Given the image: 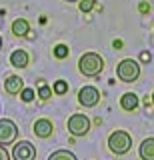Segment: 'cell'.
<instances>
[{
  "mask_svg": "<svg viewBox=\"0 0 154 160\" xmlns=\"http://www.w3.org/2000/svg\"><path fill=\"white\" fill-rule=\"evenodd\" d=\"M78 70H80L82 76L94 78L104 70V58L96 52H86L78 58Z\"/></svg>",
  "mask_w": 154,
  "mask_h": 160,
  "instance_id": "obj_1",
  "label": "cell"
},
{
  "mask_svg": "<svg viewBox=\"0 0 154 160\" xmlns=\"http://www.w3.org/2000/svg\"><path fill=\"white\" fill-rule=\"evenodd\" d=\"M108 148H110L112 154L116 156H124V154L130 152L132 148V136L126 130H114V132L108 136Z\"/></svg>",
  "mask_w": 154,
  "mask_h": 160,
  "instance_id": "obj_2",
  "label": "cell"
},
{
  "mask_svg": "<svg viewBox=\"0 0 154 160\" xmlns=\"http://www.w3.org/2000/svg\"><path fill=\"white\" fill-rule=\"evenodd\" d=\"M116 76H118L120 82H126V84L136 82V80L140 78V64H138L136 60H132V58L120 60L118 66H116Z\"/></svg>",
  "mask_w": 154,
  "mask_h": 160,
  "instance_id": "obj_3",
  "label": "cell"
},
{
  "mask_svg": "<svg viewBox=\"0 0 154 160\" xmlns=\"http://www.w3.org/2000/svg\"><path fill=\"white\" fill-rule=\"evenodd\" d=\"M66 128L72 136H86L88 130H90V118L86 114H72L66 122Z\"/></svg>",
  "mask_w": 154,
  "mask_h": 160,
  "instance_id": "obj_4",
  "label": "cell"
},
{
  "mask_svg": "<svg viewBox=\"0 0 154 160\" xmlns=\"http://www.w3.org/2000/svg\"><path fill=\"white\" fill-rule=\"evenodd\" d=\"M18 138V126L10 118H0V146H10Z\"/></svg>",
  "mask_w": 154,
  "mask_h": 160,
  "instance_id": "obj_5",
  "label": "cell"
},
{
  "mask_svg": "<svg viewBox=\"0 0 154 160\" xmlns=\"http://www.w3.org/2000/svg\"><path fill=\"white\" fill-rule=\"evenodd\" d=\"M78 102L84 108H94L100 102V90L96 86H84L78 90Z\"/></svg>",
  "mask_w": 154,
  "mask_h": 160,
  "instance_id": "obj_6",
  "label": "cell"
},
{
  "mask_svg": "<svg viewBox=\"0 0 154 160\" xmlns=\"http://www.w3.org/2000/svg\"><path fill=\"white\" fill-rule=\"evenodd\" d=\"M12 158L14 160H34L36 158V148L28 140H20L12 148Z\"/></svg>",
  "mask_w": 154,
  "mask_h": 160,
  "instance_id": "obj_7",
  "label": "cell"
},
{
  "mask_svg": "<svg viewBox=\"0 0 154 160\" xmlns=\"http://www.w3.org/2000/svg\"><path fill=\"white\" fill-rule=\"evenodd\" d=\"M32 132L36 134L38 138H50L52 132H54L52 120H48V118H38L36 122H34V126H32Z\"/></svg>",
  "mask_w": 154,
  "mask_h": 160,
  "instance_id": "obj_8",
  "label": "cell"
},
{
  "mask_svg": "<svg viewBox=\"0 0 154 160\" xmlns=\"http://www.w3.org/2000/svg\"><path fill=\"white\" fill-rule=\"evenodd\" d=\"M4 90H6L10 96H16L24 90V80L18 76V74H10L6 80H4Z\"/></svg>",
  "mask_w": 154,
  "mask_h": 160,
  "instance_id": "obj_9",
  "label": "cell"
},
{
  "mask_svg": "<svg viewBox=\"0 0 154 160\" xmlns=\"http://www.w3.org/2000/svg\"><path fill=\"white\" fill-rule=\"evenodd\" d=\"M28 62H30V56H28L26 50H22V48L12 50V54H10V64H12L14 68H26Z\"/></svg>",
  "mask_w": 154,
  "mask_h": 160,
  "instance_id": "obj_10",
  "label": "cell"
},
{
  "mask_svg": "<svg viewBox=\"0 0 154 160\" xmlns=\"http://www.w3.org/2000/svg\"><path fill=\"white\" fill-rule=\"evenodd\" d=\"M10 28H12V34H14V36H18V38H24V36L30 34V24H28L26 18H16L12 22Z\"/></svg>",
  "mask_w": 154,
  "mask_h": 160,
  "instance_id": "obj_11",
  "label": "cell"
},
{
  "mask_svg": "<svg viewBox=\"0 0 154 160\" xmlns=\"http://www.w3.org/2000/svg\"><path fill=\"white\" fill-rule=\"evenodd\" d=\"M138 96L134 92H124L122 94V98H120V106L122 110H126V112H134V110L138 108Z\"/></svg>",
  "mask_w": 154,
  "mask_h": 160,
  "instance_id": "obj_12",
  "label": "cell"
},
{
  "mask_svg": "<svg viewBox=\"0 0 154 160\" xmlns=\"http://www.w3.org/2000/svg\"><path fill=\"white\" fill-rule=\"evenodd\" d=\"M138 156L142 160H154V138L142 140L140 148H138Z\"/></svg>",
  "mask_w": 154,
  "mask_h": 160,
  "instance_id": "obj_13",
  "label": "cell"
},
{
  "mask_svg": "<svg viewBox=\"0 0 154 160\" xmlns=\"http://www.w3.org/2000/svg\"><path fill=\"white\" fill-rule=\"evenodd\" d=\"M48 160H78L70 150H56V152H52Z\"/></svg>",
  "mask_w": 154,
  "mask_h": 160,
  "instance_id": "obj_14",
  "label": "cell"
},
{
  "mask_svg": "<svg viewBox=\"0 0 154 160\" xmlns=\"http://www.w3.org/2000/svg\"><path fill=\"white\" fill-rule=\"evenodd\" d=\"M52 54H54L58 60H64V58H68L70 50H68L66 44H56V46H54V50H52Z\"/></svg>",
  "mask_w": 154,
  "mask_h": 160,
  "instance_id": "obj_15",
  "label": "cell"
},
{
  "mask_svg": "<svg viewBox=\"0 0 154 160\" xmlns=\"http://www.w3.org/2000/svg\"><path fill=\"white\" fill-rule=\"evenodd\" d=\"M52 92L58 94V96L66 94V92H68V82H66V80H56V82L52 84Z\"/></svg>",
  "mask_w": 154,
  "mask_h": 160,
  "instance_id": "obj_16",
  "label": "cell"
},
{
  "mask_svg": "<svg viewBox=\"0 0 154 160\" xmlns=\"http://www.w3.org/2000/svg\"><path fill=\"white\" fill-rule=\"evenodd\" d=\"M38 96H40L42 100H48L52 96V88L46 86V84H40V86H38Z\"/></svg>",
  "mask_w": 154,
  "mask_h": 160,
  "instance_id": "obj_17",
  "label": "cell"
},
{
  "mask_svg": "<svg viewBox=\"0 0 154 160\" xmlns=\"http://www.w3.org/2000/svg\"><path fill=\"white\" fill-rule=\"evenodd\" d=\"M34 96H36V94H34L32 88H24L22 92H20V100H22V102H32Z\"/></svg>",
  "mask_w": 154,
  "mask_h": 160,
  "instance_id": "obj_18",
  "label": "cell"
},
{
  "mask_svg": "<svg viewBox=\"0 0 154 160\" xmlns=\"http://www.w3.org/2000/svg\"><path fill=\"white\" fill-rule=\"evenodd\" d=\"M78 8L80 12H90L94 8V0H78Z\"/></svg>",
  "mask_w": 154,
  "mask_h": 160,
  "instance_id": "obj_19",
  "label": "cell"
},
{
  "mask_svg": "<svg viewBox=\"0 0 154 160\" xmlns=\"http://www.w3.org/2000/svg\"><path fill=\"white\" fill-rule=\"evenodd\" d=\"M0 160H10V152L6 150V146H0Z\"/></svg>",
  "mask_w": 154,
  "mask_h": 160,
  "instance_id": "obj_20",
  "label": "cell"
},
{
  "mask_svg": "<svg viewBox=\"0 0 154 160\" xmlns=\"http://www.w3.org/2000/svg\"><path fill=\"white\" fill-rule=\"evenodd\" d=\"M138 10H140L142 14L150 12V4H148V2H140V4H138Z\"/></svg>",
  "mask_w": 154,
  "mask_h": 160,
  "instance_id": "obj_21",
  "label": "cell"
},
{
  "mask_svg": "<svg viewBox=\"0 0 154 160\" xmlns=\"http://www.w3.org/2000/svg\"><path fill=\"white\" fill-rule=\"evenodd\" d=\"M140 60H142V62H150V60H152L150 52H142V54H140Z\"/></svg>",
  "mask_w": 154,
  "mask_h": 160,
  "instance_id": "obj_22",
  "label": "cell"
},
{
  "mask_svg": "<svg viewBox=\"0 0 154 160\" xmlns=\"http://www.w3.org/2000/svg\"><path fill=\"white\" fill-rule=\"evenodd\" d=\"M0 50H2V34H0Z\"/></svg>",
  "mask_w": 154,
  "mask_h": 160,
  "instance_id": "obj_23",
  "label": "cell"
},
{
  "mask_svg": "<svg viewBox=\"0 0 154 160\" xmlns=\"http://www.w3.org/2000/svg\"><path fill=\"white\" fill-rule=\"evenodd\" d=\"M64 2H78V0H64Z\"/></svg>",
  "mask_w": 154,
  "mask_h": 160,
  "instance_id": "obj_24",
  "label": "cell"
},
{
  "mask_svg": "<svg viewBox=\"0 0 154 160\" xmlns=\"http://www.w3.org/2000/svg\"><path fill=\"white\" fill-rule=\"evenodd\" d=\"M150 100H152V104H154V92H152V98H150Z\"/></svg>",
  "mask_w": 154,
  "mask_h": 160,
  "instance_id": "obj_25",
  "label": "cell"
}]
</instances>
